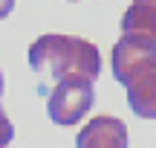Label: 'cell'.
Wrapping results in <instances>:
<instances>
[{
	"label": "cell",
	"mask_w": 156,
	"mask_h": 148,
	"mask_svg": "<svg viewBox=\"0 0 156 148\" xmlns=\"http://www.w3.org/2000/svg\"><path fill=\"white\" fill-rule=\"evenodd\" d=\"M78 148H127V125L116 116H95L78 131Z\"/></svg>",
	"instance_id": "cell-4"
},
{
	"label": "cell",
	"mask_w": 156,
	"mask_h": 148,
	"mask_svg": "<svg viewBox=\"0 0 156 148\" xmlns=\"http://www.w3.org/2000/svg\"><path fill=\"white\" fill-rule=\"evenodd\" d=\"M12 139H15V125H12V119L6 116L3 105H0V148H6Z\"/></svg>",
	"instance_id": "cell-6"
},
{
	"label": "cell",
	"mask_w": 156,
	"mask_h": 148,
	"mask_svg": "<svg viewBox=\"0 0 156 148\" xmlns=\"http://www.w3.org/2000/svg\"><path fill=\"white\" fill-rule=\"evenodd\" d=\"M29 67L38 76H87L98 79L101 73V55L98 46L90 44L87 38L75 35H41L29 46Z\"/></svg>",
	"instance_id": "cell-2"
},
{
	"label": "cell",
	"mask_w": 156,
	"mask_h": 148,
	"mask_svg": "<svg viewBox=\"0 0 156 148\" xmlns=\"http://www.w3.org/2000/svg\"><path fill=\"white\" fill-rule=\"evenodd\" d=\"M113 76L127 90V105L142 119H156V46L133 35L113 44Z\"/></svg>",
	"instance_id": "cell-1"
},
{
	"label": "cell",
	"mask_w": 156,
	"mask_h": 148,
	"mask_svg": "<svg viewBox=\"0 0 156 148\" xmlns=\"http://www.w3.org/2000/svg\"><path fill=\"white\" fill-rule=\"evenodd\" d=\"M95 99V87L93 79L87 76H64L58 79V84L52 87L49 99H46V113L55 125H75L87 116V110L93 108Z\"/></svg>",
	"instance_id": "cell-3"
},
{
	"label": "cell",
	"mask_w": 156,
	"mask_h": 148,
	"mask_svg": "<svg viewBox=\"0 0 156 148\" xmlns=\"http://www.w3.org/2000/svg\"><path fill=\"white\" fill-rule=\"evenodd\" d=\"M0 93H3V73H0Z\"/></svg>",
	"instance_id": "cell-8"
},
{
	"label": "cell",
	"mask_w": 156,
	"mask_h": 148,
	"mask_svg": "<svg viewBox=\"0 0 156 148\" xmlns=\"http://www.w3.org/2000/svg\"><path fill=\"white\" fill-rule=\"evenodd\" d=\"M122 32L156 46V0H133L122 17Z\"/></svg>",
	"instance_id": "cell-5"
},
{
	"label": "cell",
	"mask_w": 156,
	"mask_h": 148,
	"mask_svg": "<svg viewBox=\"0 0 156 148\" xmlns=\"http://www.w3.org/2000/svg\"><path fill=\"white\" fill-rule=\"evenodd\" d=\"M12 9H15V0H0V20H3Z\"/></svg>",
	"instance_id": "cell-7"
}]
</instances>
